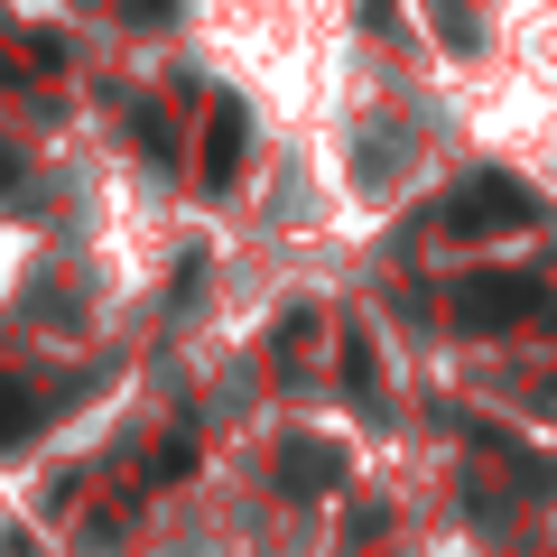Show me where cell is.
I'll return each instance as SVG.
<instances>
[{"label":"cell","mask_w":557,"mask_h":557,"mask_svg":"<svg viewBox=\"0 0 557 557\" xmlns=\"http://www.w3.org/2000/svg\"><path fill=\"white\" fill-rule=\"evenodd\" d=\"M47 278H65V233L28 205H0V317H20Z\"/></svg>","instance_id":"1"},{"label":"cell","mask_w":557,"mask_h":557,"mask_svg":"<svg viewBox=\"0 0 557 557\" xmlns=\"http://www.w3.org/2000/svg\"><path fill=\"white\" fill-rule=\"evenodd\" d=\"M465 307H474L483 325H502V317H539L548 298H539L530 278H474V288H465Z\"/></svg>","instance_id":"2"}]
</instances>
